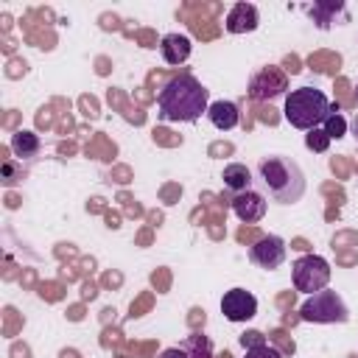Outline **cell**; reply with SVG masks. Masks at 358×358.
I'll return each mask as SVG.
<instances>
[{
  "label": "cell",
  "instance_id": "obj_21",
  "mask_svg": "<svg viewBox=\"0 0 358 358\" xmlns=\"http://www.w3.org/2000/svg\"><path fill=\"white\" fill-rule=\"evenodd\" d=\"M159 358H187V352L182 347H168V350H162Z\"/></svg>",
  "mask_w": 358,
  "mask_h": 358
},
{
  "label": "cell",
  "instance_id": "obj_19",
  "mask_svg": "<svg viewBox=\"0 0 358 358\" xmlns=\"http://www.w3.org/2000/svg\"><path fill=\"white\" fill-rule=\"evenodd\" d=\"M243 358H282L271 344H260V347H252V350H246V355Z\"/></svg>",
  "mask_w": 358,
  "mask_h": 358
},
{
  "label": "cell",
  "instance_id": "obj_7",
  "mask_svg": "<svg viewBox=\"0 0 358 358\" xmlns=\"http://www.w3.org/2000/svg\"><path fill=\"white\" fill-rule=\"evenodd\" d=\"M221 313L229 322H246V319H252L257 313V299L246 288H229L221 296Z\"/></svg>",
  "mask_w": 358,
  "mask_h": 358
},
{
  "label": "cell",
  "instance_id": "obj_12",
  "mask_svg": "<svg viewBox=\"0 0 358 358\" xmlns=\"http://www.w3.org/2000/svg\"><path fill=\"white\" fill-rule=\"evenodd\" d=\"M207 117H210V123H213L215 129H221V131H229V129H235V126L241 123L238 103H232V101H213L210 109H207Z\"/></svg>",
  "mask_w": 358,
  "mask_h": 358
},
{
  "label": "cell",
  "instance_id": "obj_1",
  "mask_svg": "<svg viewBox=\"0 0 358 358\" xmlns=\"http://www.w3.org/2000/svg\"><path fill=\"white\" fill-rule=\"evenodd\" d=\"M159 117L168 123H193L210 109V90L190 73L173 76L157 95Z\"/></svg>",
  "mask_w": 358,
  "mask_h": 358
},
{
  "label": "cell",
  "instance_id": "obj_15",
  "mask_svg": "<svg viewBox=\"0 0 358 358\" xmlns=\"http://www.w3.org/2000/svg\"><path fill=\"white\" fill-rule=\"evenodd\" d=\"M179 347L187 352V358H213V344H210V338H207V336H201V333L187 336Z\"/></svg>",
  "mask_w": 358,
  "mask_h": 358
},
{
  "label": "cell",
  "instance_id": "obj_8",
  "mask_svg": "<svg viewBox=\"0 0 358 358\" xmlns=\"http://www.w3.org/2000/svg\"><path fill=\"white\" fill-rule=\"evenodd\" d=\"M285 90H288L285 76H282L277 67H263V70L252 78V84H249V95L257 98V101L274 98V95H280V92H285Z\"/></svg>",
  "mask_w": 358,
  "mask_h": 358
},
{
  "label": "cell",
  "instance_id": "obj_23",
  "mask_svg": "<svg viewBox=\"0 0 358 358\" xmlns=\"http://www.w3.org/2000/svg\"><path fill=\"white\" fill-rule=\"evenodd\" d=\"M355 98H358V84H355Z\"/></svg>",
  "mask_w": 358,
  "mask_h": 358
},
{
  "label": "cell",
  "instance_id": "obj_5",
  "mask_svg": "<svg viewBox=\"0 0 358 358\" xmlns=\"http://www.w3.org/2000/svg\"><path fill=\"white\" fill-rule=\"evenodd\" d=\"M291 277H294V288L302 294H316L322 288H327L330 282V263L319 255H302L294 260L291 266Z\"/></svg>",
  "mask_w": 358,
  "mask_h": 358
},
{
  "label": "cell",
  "instance_id": "obj_9",
  "mask_svg": "<svg viewBox=\"0 0 358 358\" xmlns=\"http://www.w3.org/2000/svg\"><path fill=\"white\" fill-rule=\"evenodd\" d=\"M232 213L243 221V224H257L263 215H266V199L255 190H246V193H235L232 196Z\"/></svg>",
  "mask_w": 358,
  "mask_h": 358
},
{
  "label": "cell",
  "instance_id": "obj_3",
  "mask_svg": "<svg viewBox=\"0 0 358 358\" xmlns=\"http://www.w3.org/2000/svg\"><path fill=\"white\" fill-rule=\"evenodd\" d=\"M330 101L322 90L316 87H299V90H291L285 95V120L294 126V129H302V131H310V129H319L324 123V117L330 115Z\"/></svg>",
  "mask_w": 358,
  "mask_h": 358
},
{
  "label": "cell",
  "instance_id": "obj_2",
  "mask_svg": "<svg viewBox=\"0 0 358 358\" xmlns=\"http://www.w3.org/2000/svg\"><path fill=\"white\" fill-rule=\"evenodd\" d=\"M257 179L268 193V199L277 204H296L305 196V185H308L299 162L282 154L263 157L257 165Z\"/></svg>",
  "mask_w": 358,
  "mask_h": 358
},
{
  "label": "cell",
  "instance_id": "obj_6",
  "mask_svg": "<svg viewBox=\"0 0 358 358\" xmlns=\"http://www.w3.org/2000/svg\"><path fill=\"white\" fill-rule=\"evenodd\" d=\"M249 257H252L255 266H260V268H266V271H274V268H280V266L285 263L288 246H285V241H282L280 235H263V238L255 241V246L249 249Z\"/></svg>",
  "mask_w": 358,
  "mask_h": 358
},
{
  "label": "cell",
  "instance_id": "obj_13",
  "mask_svg": "<svg viewBox=\"0 0 358 358\" xmlns=\"http://www.w3.org/2000/svg\"><path fill=\"white\" fill-rule=\"evenodd\" d=\"M221 179H224V187H227L232 196L252 190V173H249V168H246L243 162H229V165L224 168Z\"/></svg>",
  "mask_w": 358,
  "mask_h": 358
},
{
  "label": "cell",
  "instance_id": "obj_18",
  "mask_svg": "<svg viewBox=\"0 0 358 358\" xmlns=\"http://www.w3.org/2000/svg\"><path fill=\"white\" fill-rule=\"evenodd\" d=\"M305 145H308L310 151H327L330 137H327V134H324V129L319 126V129H310V131L305 134Z\"/></svg>",
  "mask_w": 358,
  "mask_h": 358
},
{
  "label": "cell",
  "instance_id": "obj_10",
  "mask_svg": "<svg viewBox=\"0 0 358 358\" xmlns=\"http://www.w3.org/2000/svg\"><path fill=\"white\" fill-rule=\"evenodd\" d=\"M257 25H260V14H257V6H252V3H235L224 20V28L229 34H249Z\"/></svg>",
  "mask_w": 358,
  "mask_h": 358
},
{
  "label": "cell",
  "instance_id": "obj_11",
  "mask_svg": "<svg viewBox=\"0 0 358 358\" xmlns=\"http://www.w3.org/2000/svg\"><path fill=\"white\" fill-rule=\"evenodd\" d=\"M190 50H193V42H190V36H185V34H165V36L159 39V53H162L165 64H171V67L185 64L187 56H190Z\"/></svg>",
  "mask_w": 358,
  "mask_h": 358
},
{
  "label": "cell",
  "instance_id": "obj_4",
  "mask_svg": "<svg viewBox=\"0 0 358 358\" xmlns=\"http://www.w3.org/2000/svg\"><path fill=\"white\" fill-rule=\"evenodd\" d=\"M299 319L302 322H313V324H344L350 319V308L344 305L338 291L322 288L316 294H310L302 308H299Z\"/></svg>",
  "mask_w": 358,
  "mask_h": 358
},
{
  "label": "cell",
  "instance_id": "obj_20",
  "mask_svg": "<svg viewBox=\"0 0 358 358\" xmlns=\"http://www.w3.org/2000/svg\"><path fill=\"white\" fill-rule=\"evenodd\" d=\"M260 344H266V338H263L260 330H249V333L241 336V347L243 350H252V347H260Z\"/></svg>",
  "mask_w": 358,
  "mask_h": 358
},
{
  "label": "cell",
  "instance_id": "obj_14",
  "mask_svg": "<svg viewBox=\"0 0 358 358\" xmlns=\"http://www.w3.org/2000/svg\"><path fill=\"white\" fill-rule=\"evenodd\" d=\"M11 151L17 159H31L39 154V137L34 131H17L11 137Z\"/></svg>",
  "mask_w": 358,
  "mask_h": 358
},
{
  "label": "cell",
  "instance_id": "obj_17",
  "mask_svg": "<svg viewBox=\"0 0 358 358\" xmlns=\"http://www.w3.org/2000/svg\"><path fill=\"white\" fill-rule=\"evenodd\" d=\"M322 129H324V134H327L330 140H338V137H344V134H347V117L341 115V109H338L336 103L330 106V115L324 117Z\"/></svg>",
  "mask_w": 358,
  "mask_h": 358
},
{
  "label": "cell",
  "instance_id": "obj_16",
  "mask_svg": "<svg viewBox=\"0 0 358 358\" xmlns=\"http://www.w3.org/2000/svg\"><path fill=\"white\" fill-rule=\"evenodd\" d=\"M344 14V3H313L308 6V14L313 17V22H319L322 28H327L333 22V14Z\"/></svg>",
  "mask_w": 358,
  "mask_h": 358
},
{
  "label": "cell",
  "instance_id": "obj_22",
  "mask_svg": "<svg viewBox=\"0 0 358 358\" xmlns=\"http://www.w3.org/2000/svg\"><path fill=\"white\" fill-rule=\"evenodd\" d=\"M352 137L358 140V112H355V117H352Z\"/></svg>",
  "mask_w": 358,
  "mask_h": 358
}]
</instances>
